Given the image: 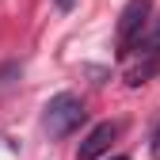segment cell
Here are the masks:
<instances>
[{"label": "cell", "instance_id": "obj_8", "mask_svg": "<svg viewBox=\"0 0 160 160\" xmlns=\"http://www.w3.org/2000/svg\"><path fill=\"white\" fill-rule=\"evenodd\" d=\"M111 160H130V156H111Z\"/></svg>", "mask_w": 160, "mask_h": 160}, {"label": "cell", "instance_id": "obj_7", "mask_svg": "<svg viewBox=\"0 0 160 160\" xmlns=\"http://www.w3.org/2000/svg\"><path fill=\"white\" fill-rule=\"evenodd\" d=\"M72 4H76V0H57V8H61V12H69Z\"/></svg>", "mask_w": 160, "mask_h": 160}, {"label": "cell", "instance_id": "obj_2", "mask_svg": "<svg viewBox=\"0 0 160 160\" xmlns=\"http://www.w3.org/2000/svg\"><path fill=\"white\" fill-rule=\"evenodd\" d=\"M149 12H152V0H130L122 8V15H118V42L122 46L141 34V27L149 23Z\"/></svg>", "mask_w": 160, "mask_h": 160}, {"label": "cell", "instance_id": "obj_3", "mask_svg": "<svg viewBox=\"0 0 160 160\" xmlns=\"http://www.w3.org/2000/svg\"><path fill=\"white\" fill-rule=\"evenodd\" d=\"M118 137V122H99L88 137H84V145H80V160H95V156H103L107 149H111V141Z\"/></svg>", "mask_w": 160, "mask_h": 160}, {"label": "cell", "instance_id": "obj_5", "mask_svg": "<svg viewBox=\"0 0 160 160\" xmlns=\"http://www.w3.org/2000/svg\"><path fill=\"white\" fill-rule=\"evenodd\" d=\"M156 69H160V65H156V61H149V65H141V69H133L126 80H130V84H145V76H152Z\"/></svg>", "mask_w": 160, "mask_h": 160}, {"label": "cell", "instance_id": "obj_4", "mask_svg": "<svg viewBox=\"0 0 160 160\" xmlns=\"http://www.w3.org/2000/svg\"><path fill=\"white\" fill-rule=\"evenodd\" d=\"M137 50H141V53H149L152 61H156V53H160V15L149 23V34L141 38V42H137Z\"/></svg>", "mask_w": 160, "mask_h": 160}, {"label": "cell", "instance_id": "obj_6", "mask_svg": "<svg viewBox=\"0 0 160 160\" xmlns=\"http://www.w3.org/2000/svg\"><path fill=\"white\" fill-rule=\"evenodd\" d=\"M149 149H152V156L160 160V126H156V133H152V145H149Z\"/></svg>", "mask_w": 160, "mask_h": 160}, {"label": "cell", "instance_id": "obj_1", "mask_svg": "<svg viewBox=\"0 0 160 160\" xmlns=\"http://www.w3.org/2000/svg\"><path fill=\"white\" fill-rule=\"evenodd\" d=\"M84 103H80V95H72V92H61V95H53L50 103H46V114H42V126H46V133L50 137H65V133H72L80 122H84Z\"/></svg>", "mask_w": 160, "mask_h": 160}]
</instances>
